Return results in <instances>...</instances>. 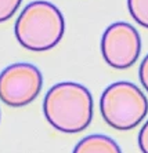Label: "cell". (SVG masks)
I'll use <instances>...</instances> for the list:
<instances>
[{"label": "cell", "instance_id": "10", "mask_svg": "<svg viewBox=\"0 0 148 153\" xmlns=\"http://www.w3.org/2000/svg\"><path fill=\"white\" fill-rule=\"evenodd\" d=\"M138 77H140V82H141V84H143V87H144L145 91L148 93V54L145 55V58L140 64Z\"/></svg>", "mask_w": 148, "mask_h": 153}, {"label": "cell", "instance_id": "2", "mask_svg": "<svg viewBox=\"0 0 148 153\" xmlns=\"http://www.w3.org/2000/svg\"><path fill=\"white\" fill-rule=\"evenodd\" d=\"M14 32L24 48L43 53L54 48L61 42L65 33V18L55 4L36 0L21 11Z\"/></svg>", "mask_w": 148, "mask_h": 153}, {"label": "cell", "instance_id": "8", "mask_svg": "<svg viewBox=\"0 0 148 153\" xmlns=\"http://www.w3.org/2000/svg\"><path fill=\"white\" fill-rule=\"evenodd\" d=\"M22 0H0V22L10 19L21 6Z\"/></svg>", "mask_w": 148, "mask_h": 153}, {"label": "cell", "instance_id": "7", "mask_svg": "<svg viewBox=\"0 0 148 153\" xmlns=\"http://www.w3.org/2000/svg\"><path fill=\"white\" fill-rule=\"evenodd\" d=\"M127 7L134 21L148 29V0H127Z\"/></svg>", "mask_w": 148, "mask_h": 153}, {"label": "cell", "instance_id": "3", "mask_svg": "<svg viewBox=\"0 0 148 153\" xmlns=\"http://www.w3.org/2000/svg\"><path fill=\"white\" fill-rule=\"evenodd\" d=\"M100 112L109 127L127 131L136 128L148 113V100L136 84L116 82L102 91Z\"/></svg>", "mask_w": 148, "mask_h": 153}, {"label": "cell", "instance_id": "5", "mask_svg": "<svg viewBox=\"0 0 148 153\" xmlns=\"http://www.w3.org/2000/svg\"><path fill=\"white\" fill-rule=\"evenodd\" d=\"M141 37L137 29L127 22H115L105 29L101 37V54L109 66L127 69L138 59Z\"/></svg>", "mask_w": 148, "mask_h": 153}, {"label": "cell", "instance_id": "6", "mask_svg": "<svg viewBox=\"0 0 148 153\" xmlns=\"http://www.w3.org/2000/svg\"><path fill=\"white\" fill-rule=\"evenodd\" d=\"M72 153H122V149L111 137L93 134L80 139Z\"/></svg>", "mask_w": 148, "mask_h": 153}, {"label": "cell", "instance_id": "4", "mask_svg": "<svg viewBox=\"0 0 148 153\" xmlns=\"http://www.w3.org/2000/svg\"><path fill=\"white\" fill-rule=\"evenodd\" d=\"M43 87L39 68L28 62H17L0 73V101L11 108H22L36 100Z\"/></svg>", "mask_w": 148, "mask_h": 153}, {"label": "cell", "instance_id": "1", "mask_svg": "<svg viewBox=\"0 0 148 153\" xmlns=\"http://www.w3.org/2000/svg\"><path fill=\"white\" fill-rule=\"evenodd\" d=\"M43 113L55 130L65 134H76L90 126L93 97L83 84L57 83L44 95Z\"/></svg>", "mask_w": 148, "mask_h": 153}, {"label": "cell", "instance_id": "9", "mask_svg": "<svg viewBox=\"0 0 148 153\" xmlns=\"http://www.w3.org/2000/svg\"><path fill=\"white\" fill-rule=\"evenodd\" d=\"M138 148L143 153H148V120L138 132Z\"/></svg>", "mask_w": 148, "mask_h": 153}]
</instances>
